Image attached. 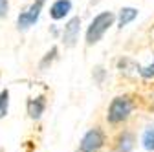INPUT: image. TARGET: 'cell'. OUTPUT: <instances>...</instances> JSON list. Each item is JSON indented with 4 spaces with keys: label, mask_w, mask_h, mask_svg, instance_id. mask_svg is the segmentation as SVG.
I'll return each mask as SVG.
<instances>
[{
    "label": "cell",
    "mask_w": 154,
    "mask_h": 152,
    "mask_svg": "<svg viewBox=\"0 0 154 152\" xmlns=\"http://www.w3.org/2000/svg\"><path fill=\"white\" fill-rule=\"evenodd\" d=\"M9 110V90L0 92V119L6 117V114Z\"/></svg>",
    "instance_id": "cell-11"
},
{
    "label": "cell",
    "mask_w": 154,
    "mask_h": 152,
    "mask_svg": "<svg viewBox=\"0 0 154 152\" xmlns=\"http://www.w3.org/2000/svg\"><path fill=\"white\" fill-rule=\"evenodd\" d=\"M136 17H138V9H136V8H123V9L119 11V17H118V26H119V28L128 26Z\"/></svg>",
    "instance_id": "cell-9"
},
{
    "label": "cell",
    "mask_w": 154,
    "mask_h": 152,
    "mask_svg": "<svg viewBox=\"0 0 154 152\" xmlns=\"http://www.w3.org/2000/svg\"><path fill=\"white\" fill-rule=\"evenodd\" d=\"M44 108H46V101L44 97H35V99H29L28 101V114L31 119H38L44 114Z\"/></svg>",
    "instance_id": "cell-7"
},
{
    "label": "cell",
    "mask_w": 154,
    "mask_h": 152,
    "mask_svg": "<svg viewBox=\"0 0 154 152\" xmlns=\"http://www.w3.org/2000/svg\"><path fill=\"white\" fill-rule=\"evenodd\" d=\"M79 28H81V18L79 17H73L68 20V24L64 26V31H63V41L66 46H73L75 41L79 39Z\"/></svg>",
    "instance_id": "cell-5"
},
{
    "label": "cell",
    "mask_w": 154,
    "mask_h": 152,
    "mask_svg": "<svg viewBox=\"0 0 154 152\" xmlns=\"http://www.w3.org/2000/svg\"><path fill=\"white\" fill-rule=\"evenodd\" d=\"M105 145V134L99 126L90 128L81 139V152H97Z\"/></svg>",
    "instance_id": "cell-4"
},
{
    "label": "cell",
    "mask_w": 154,
    "mask_h": 152,
    "mask_svg": "<svg viewBox=\"0 0 154 152\" xmlns=\"http://www.w3.org/2000/svg\"><path fill=\"white\" fill-rule=\"evenodd\" d=\"M141 145L145 150L152 152L154 150V123L147 125L145 130H143V134H141Z\"/></svg>",
    "instance_id": "cell-10"
},
{
    "label": "cell",
    "mask_w": 154,
    "mask_h": 152,
    "mask_svg": "<svg viewBox=\"0 0 154 152\" xmlns=\"http://www.w3.org/2000/svg\"><path fill=\"white\" fill-rule=\"evenodd\" d=\"M134 148V136L130 132H123L116 139V152H132Z\"/></svg>",
    "instance_id": "cell-8"
},
{
    "label": "cell",
    "mask_w": 154,
    "mask_h": 152,
    "mask_svg": "<svg viewBox=\"0 0 154 152\" xmlns=\"http://www.w3.org/2000/svg\"><path fill=\"white\" fill-rule=\"evenodd\" d=\"M8 9H9V2L8 0H0V18H4L8 15Z\"/></svg>",
    "instance_id": "cell-13"
},
{
    "label": "cell",
    "mask_w": 154,
    "mask_h": 152,
    "mask_svg": "<svg viewBox=\"0 0 154 152\" xmlns=\"http://www.w3.org/2000/svg\"><path fill=\"white\" fill-rule=\"evenodd\" d=\"M114 13L110 11H103L99 13L97 17L94 18V20L90 22L88 29H86V44L92 46V44H97L101 39H103V35L108 31V28L114 24Z\"/></svg>",
    "instance_id": "cell-2"
},
{
    "label": "cell",
    "mask_w": 154,
    "mask_h": 152,
    "mask_svg": "<svg viewBox=\"0 0 154 152\" xmlns=\"http://www.w3.org/2000/svg\"><path fill=\"white\" fill-rule=\"evenodd\" d=\"M134 110V103L128 96H118L114 97L108 110H106V121L112 125H119L130 117V114Z\"/></svg>",
    "instance_id": "cell-1"
},
{
    "label": "cell",
    "mask_w": 154,
    "mask_h": 152,
    "mask_svg": "<svg viewBox=\"0 0 154 152\" xmlns=\"http://www.w3.org/2000/svg\"><path fill=\"white\" fill-rule=\"evenodd\" d=\"M138 71H140V75H141L143 79H154V59H152V62L149 66L138 68Z\"/></svg>",
    "instance_id": "cell-12"
},
{
    "label": "cell",
    "mask_w": 154,
    "mask_h": 152,
    "mask_svg": "<svg viewBox=\"0 0 154 152\" xmlns=\"http://www.w3.org/2000/svg\"><path fill=\"white\" fill-rule=\"evenodd\" d=\"M72 11V2L70 0H55L50 8V17L53 20H61Z\"/></svg>",
    "instance_id": "cell-6"
},
{
    "label": "cell",
    "mask_w": 154,
    "mask_h": 152,
    "mask_svg": "<svg viewBox=\"0 0 154 152\" xmlns=\"http://www.w3.org/2000/svg\"><path fill=\"white\" fill-rule=\"evenodd\" d=\"M42 4H44V0H37V2H33L26 11H22L20 15H18L17 18V26L18 29H29L37 20H38V17H41V11H42Z\"/></svg>",
    "instance_id": "cell-3"
}]
</instances>
